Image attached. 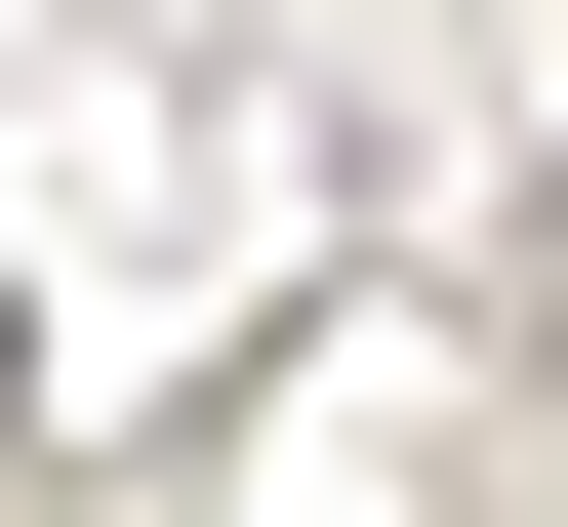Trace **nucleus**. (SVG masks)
Returning a JSON list of instances; mask_svg holds the SVG:
<instances>
[{
    "label": "nucleus",
    "mask_w": 568,
    "mask_h": 527,
    "mask_svg": "<svg viewBox=\"0 0 568 527\" xmlns=\"http://www.w3.org/2000/svg\"><path fill=\"white\" fill-rule=\"evenodd\" d=\"M0 406H41V325H0Z\"/></svg>",
    "instance_id": "1"
}]
</instances>
